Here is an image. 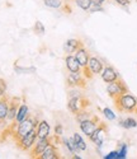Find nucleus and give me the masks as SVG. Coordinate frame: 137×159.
I'll list each match as a JSON object with an SVG mask.
<instances>
[{
    "mask_svg": "<svg viewBox=\"0 0 137 159\" xmlns=\"http://www.w3.org/2000/svg\"><path fill=\"white\" fill-rule=\"evenodd\" d=\"M38 120L37 117H33V116H29L28 118H25L24 121L19 122V124H14V130H13V136H14L15 140L23 138L24 135H27L28 132H31L32 130H34L38 125Z\"/></svg>",
    "mask_w": 137,
    "mask_h": 159,
    "instance_id": "obj_1",
    "label": "nucleus"
},
{
    "mask_svg": "<svg viewBox=\"0 0 137 159\" xmlns=\"http://www.w3.org/2000/svg\"><path fill=\"white\" fill-rule=\"evenodd\" d=\"M114 104L119 112H135L137 107V98L130 93H126L116 98Z\"/></svg>",
    "mask_w": 137,
    "mask_h": 159,
    "instance_id": "obj_2",
    "label": "nucleus"
},
{
    "mask_svg": "<svg viewBox=\"0 0 137 159\" xmlns=\"http://www.w3.org/2000/svg\"><path fill=\"white\" fill-rule=\"evenodd\" d=\"M107 93L111 98L116 99V98H118L123 94L128 93V87L126 85V83L123 80L118 79V80H116L113 83L107 84Z\"/></svg>",
    "mask_w": 137,
    "mask_h": 159,
    "instance_id": "obj_3",
    "label": "nucleus"
},
{
    "mask_svg": "<svg viewBox=\"0 0 137 159\" xmlns=\"http://www.w3.org/2000/svg\"><path fill=\"white\" fill-rule=\"evenodd\" d=\"M89 139L95 147L98 148V150H100L103 148V145H104L105 139H107V125L100 122L99 126L97 127V130L89 136Z\"/></svg>",
    "mask_w": 137,
    "mask_h": 159,
    "instance_id": "obj_4",
    "label": "nucleus"
},
{
    "mask_svg": "<svg viewBox=\"0 0 137 159\" xmlns=\"http://www.w3.org/2000/svg\"><path fill=\"white\" fill-rule=\"evenodd\" d=\"M37 140V131L36 129L32 130L31 132H28L27 135H24L23 138L18 139L17 140V145H18V148L23 152H29L32 148H33V145Z\"/></svg>",
    "mask_w": 137,
    "mask_h": 159,
    "instance_id": "obj_5",
    "label": "nucleus"
},
{
    "mask_svg": "<svg viewBox=\"0 0 137 159\" xmlns=\"http://www.w3.org/2000/svg\"><path fill=\"white\" fill-rule=\"evenodd\" d=\"M99 124H100L99 118H98L97 116H93V117L88 118V120H85V121H83V122H80V124H79V127H80L81 132H83L85 136L89 138V136L93 134V132L97 130V127L99 126Z\"/></svg>",
    "mask_w": 137,
    "mask_h": 159,
    "instance_id": "obj_6",
    "label": "nucleus"
},
{
    "mask_svg": "<svg viewBox=\"0 0 137 159\" xmlns=\"http://www.w3.org/2000/svg\"><path fill=\"white\" fill-rule=\"evenodd\" d=\"M66 84L70 88H84L86 85V79L83 73H68L66 76Z\"/></svg>",
    "mask_w": 137,
    "mask_h": 159,
    "instance_id": "obj_7",
    "label": "nucleus"
},
{
    "mask_svg": "<svg viewBox=\"0 0 137 159\" xmlns=\"http://www.w3.org/2000/svg\"><path fill=\"white\" fill-rule=\"evenodd\" d=\"M51 144V138H47V139H41V138H37L33 148L29 150V155L32 159H37L41 154H42L46 148Z\"/></svg>",
    "mask_w": 137,
    "mask_h": 159,
    "instance_id": "obj_8",
    "label": "nucleus"
},
{
    "mask_svg": "<svg viewBox=\"0 0 137 159\" xmlns=\"http://www.w3.org/2000/svg\"><path fill=\"white\" fill-rule=\"evenodd\" d=\"M89 106V102L83 97V98H68L67 101V110L73 115L79 113L81 110H85Z\"/></svg>",
    "mask_w": 137,
    "mask_h": 159,
    "instance_id": "obj_9",
    "label": "nucleus"
},
{
    "mask_svg": "<svg viewBox=\"0 0 137 159\" xmlns=\"http://www.w3.org/2000/svg\"><path fill=\"white\" fill-rule=\"evenodd\" d=\"M100 76H102V80H103L105 84L113 83V82L118 80V79H121L118 71L113 68V66H111V65H105V66H104V69H103Z\"/></svg>",
    "mask_w": 137,
    "mask_h": 159,
    "instance_id": "obj_10",
    "label": "nucleus"
},
{
    "mask_svg": "<svg viewBox=\"0 0 137 159\" xmlns=\"http://www.w3.org/2000/svg\"><path fill=\"white\" fill-rule=\"evenodd\" d=\"M81 46H84V45H83V42H81L80 39H77V38H68V39H66V41L64 42L62 48H64V52L66 55H74Z\"/></svg>",
    "mask_w": 137,
    "mask_h": 159,
    "instance_id": "obj_11",
    "label": "nucleus"
},
{
    "mask_svg": "<svg viewBox=\"0 0 137 159\" xmlns=\"http://www.w3.org/2000/svg\"><path fill=\"white\" fill-rule=\"evenodd\" d=\"M86 68L89 69V71H90L93 75H99V74H102V71H103V69H104V64H103V61H102L99 57H97V56H90Z\"/></svg>",
    "mask_w": 137,
    "mask_h": 159,
    "instance_id": "obj_12",
    "label": "nucleus"
},
{
    "mask_svg": "<svg viewBox=\"0 0 137 159\" xmlns=\"http://www.w3.org/2000/svg\"><path fill=\"white\" fill-rule=\"evenodd\" d=\"M20 99L18 97H13L9 99V111H8V116H7V122L8 124H11L15 121V116H17V112H18V107H19V102Z\"/></svg>",
    "mask_w": 137,
    "mask_h": 159,
    "instance_id": "obj_13",
    "label": "nucleus"
},
{
    "mask_svg": "<svg viewBox=\"0 0 137 159\" xmlns=\"http://www.w3.org/2000/svg\"><path fill=\"white\" fill-rule=\"evenodd\" d=\"M65 66L68 73H83V68L80 66V64L77 62L74 55L65 56Z\"/></svg>",
    "mask_w": 137,
    "mask_h": 159,
    "instance_id": "obj_14",
    "label": "nucleus"
},
{
    "mask_svg": "<svg viewBox=\"0 0 137 159\" xmlns=\"http://www.w3.org/2000/svg\"><path fill=\"white\" fill-rule=\"evenodd\" d=\"M36 131H37V138H41V139H47V138H51V125L46 121V120H41L36 127Z\"/></svg>",
    "mask_w": 137,
    "mask_h": 159,
    "instance_id": "obj_15",
    "label": "nucleus"
},
{
    "mask_svg": "<svg viewBox=\"0 0 137 159\" xmlns=\"http://www.w3.org/2000/svg\"><path fill=\"white\" fill-rule=\"evenodd\" d=\"M74 56H75V59L77 60V62L80 64V66L81 68H86L88 66V62H89V57H90V55H89V51L84 47V46H81L75 54H74Z\"/></svg>",
    "mask_w": 137,
    "mask_h": 159,
    "instance_id": "obj_16",
    "label": "nucleus"
},
{
    "mask_svg": "<svg viewBox=\"0 0 137 159\" xmlns=\"http://www.w3.org/2000/svg\"><path fill=\"white\" fill-rule=\"evenodd\" d=\"M37 159H61L60 158V154L57 152V147L52 143V139H51V144L46 148V150L41 154Z\"/></svg>",
    "mask_w": 137,
    "mask_h": 159,
    "instance_id": "obj_17",
    "label": "nucleus"
},
{
    "mask_svg": "<svg viewBox=\"0 0 137 159\" xmlns=\"http://www.w3.org/2000/svg\"><path fill=\"white\" fill-rule=\"evenodd\" d=\"M31 116L29 113V107L27 106L25 103H20L19 107H18V112H17V116H15V124H19L22 121H24L25 118H28Z\"/></svg>",
    "mask_w": 137,
    "mask_h": 159,
    "instance_id": "obj_18",
    "label": "nucleus"
},
{
    "mask_svg": "<svg viewBox=\"0 0 137 159\" xmlns=\"http://www.w3.org/2000/svg\"><path fill=\"white\" fill-rule=\"evenodd\" d=\"M9 97H2L0 98V121H7V116L9 111Z\"/></svg>",
    "mask_w": 137,
    "mask_h": 159,
    "instance_id": "obj_19",
    "label": "nucleus"
},
{
    "mask_svg": "<svg viewBox=\"0 0 137 159\" xmlns=\"http://www.w3.org/2000/svg\"><path fill=\"white\" fill-rule=\"evenodd\" d=\"M73 138V140H74V144H75V148H76V150L77 152H84V150H86V143H85V140H84V138L81 136L79 132H74V135L71 136Z\"/></svg>",
    "mask_w": 137,
    "mask_h": 159,
    "instance_id": "obj_20",
    "label": "nucleus"
},
{
    "mask_svg": "<svg viewBox=\"0 0 137 159\" xmlns=\"http://www.w3.org/2000/svg\"><path fill=\"white\" fill-rule=\"evenodd\" d=\"M119 126L126 129V130H130V129H135L137 127V120L133 117H126V118H122L119 120Z\"/></svg>",
    "mask_w": 137,
    "mask_h": 159,
    "instance_id": "obj_21",
    "label": "nucleus"
},
{
    "mask_svg": "<svg viewBox=\"0 0 137 159\" xmlns=\"http://www.w3.org/2000/svg\"><path fill=\"white\" fill-rule=\"evenodd\" d=\"M14 71L17 74H34L37 71L36 66H31V68H23V66H19L18 64H14Z\"/></svg>",
    "mask_w": 137,
    "mask_h": 159,
    "instance_id": "obj_22",
    "label": "nucleus"
},
{
    "mask_svg": "<svg viewBox=\"0 0 137 159\" xmlns=\"http://www.w3.org/2000/svg\"><path fill=\"white\" fill-rule=\"evenodd\" d=\"M62 144L65 145V148L68 150V153H70V154H75L77 152L76 148H75V144H74L73 138H64L62 139Z\"/></svg>",
    "mask_w": 137,
    "mask_h": 159,
    "instance_id": "obj_23",
    "label": "nucleus"
},
{
    "mask_svg": "<svg viewBox=\"0 0 137 159\" xmlns=\"http://www.w3.org/2000/svg\"><path fill=\"white\" fill-rule=\"evenodd\" d=\"M43 5L50 9H61L64 2L62 0H43Z\"/></svg>",
    "mask_w": 137,
    "mask_h": 159,
    "instance_id": "obj_24",
    "label": "nucleus"
},
{
    "mask_svg": "<svg viewBox=\"0 0 137 159\" xmlns=\"http://www.w3.org/2000/svg\"><path fill=\"white\" fill-rule=\"evenodd\" d=\"M33 32H34V34H37V36H45V33H46L45 24L41 22V20H36L34 24H33Z\"/></svg>",
    "mask_w": 137,
    "mask_h": 159,
    "instance_id": "obj_25",
    "label": "nucleus"
},
{
    "mask_svg": "<svg viewBox=\"0 0 137 159\" xmlns=\"http://www.w3.org/2000/svg\"><path fill=\"white\" fill-rule=\"evenodd\" d=\"M74 3L79 9L84 10V11H89V9L93 4L91 0H74Z\"/></svg>",
    "mask_w": 137,
    "mask_h": 159,
    "instance_id": "obj_26",
    "label": "nucleus"
},
{
    "mask_svg": "<svg viewBox=\"0 0 137 159\" xmlns=\"http://www.w3.org/2000/svg\"><path fill=\"white\" fill-rule=\"evenodd\" d=\"M127 152H128V145L126 143L119 144V147H118V159H127Z\"/></svg>",
    "mask_w": 137,
    "mask_h": 159,
    "instance_id": "obj_27",
    "label": "nucleus"
},
{
    "mask_svg": "<svg viewBox=\"0 0 137 159\" xmlns=\"http://www.w3.org/2000/svg\"><path fill=\"white\" fill-rule=\"evenodd\" d=\"M75 117H76L77 124H80V122H83V121L88 120V118H90V117H93V116H91V115H90V112H88L86 110H81L79 113H76V115H75Z\"/></svg>",
    "mask_w": 137,
    "mask_h": 159,
    "instance_id": "obj_28",
    "label": "nucleus"
},
{
    "mask_svg": "<svg viewBox=\"0 0 137 159\" xmlns=\"http://www.w3.org/2000/svg\"><path fill=\"white\" fill-rule=\"evenodd\" d=\"M68 98H83V92H81V88H71L67 92Z\"/></svg>",
    "mask_w": 137,
    "mask_h": 159,
    "instance_id": "obj_29",
    "label": "nucleus"
},
{
    "mask_svg": "<svg viewBox=\"0 0 137 159\" xmlns=\"http://www.w3.org/2000/svg\"><path fill=\"white\" fill-rule=\"evenodd\" d=\"M102 112H103V116L107 118L108 121H114L116 118H117V116H116V113L109 108V107H104L103 110H102Z\"/></svg>",
    "mask_w": 137,
    "mask_h": 159,
    "instance_id": "obj_30",
    "label": "nucleus"
},
{
    "mask_svg": "<svg viewBox=\"0 0 137 159\" xmlns=\"http://www.w3.org/2000/svg\"><path fill=\"white\" fill-rule=\"evenodd\" d=\"M7 92H8V84H7V82L4 80L3 78H0V98L5 97Z\"/></svg>",
    "mask_w": 137,
    "mask_h": 159,
    "instance_id": "obj_31",
    "label": "nucleus"
},
{
    "mask_svg": "<svg viewBox=\"0 0 137 159\" xmlns=\"http://www.w3.org/2000/svg\"><path fill=\"white\" fill-rule=\"evenodd\" d=\"M53 134L55 136H61L64 134V126L61 124H56L53 127Z\"/></svg>",
    "mask_w": 137,
    "mask_h": 159,
    "instance_id": "obj_32",
    "label": "nucleus"
},
{
    "mask_svg": "<svg viewBox=\"0 0 137 159\" xmlns=\"http://www.w3.org/2000/svg\"><path fill=\"white\" fill-rule=\"evenodd\" d=\"M99 11H104V8H103V5H97V4H91V7H90V9H89V11L88 13H99Z\"/></svg>",
    "mask_w": 137,
    "mask_h": 159,
    "instance_id": "obj_33",
    "label": "nucleus"
},
{
    "mask_svg": "<svg viewBox=\"0 0 137 159\" xmlns=\"http://www.w3.org/2000/svg\"><path fill=\"white\" fill-rule=\"evenodd\" d=\"M103 159H118V149L109 152L107 155L103 157Z\"/></svg>",
    "mask_w": 137,
    "mask_h": 159,
    "instance_id": "obj_34",
    "label": "nucleus"
},
{
    "mask_svg": "<svg viewBox=\"0 0 137 159\" xmlns=\"http://www.w3.org/2000/svg\"><path fill=\"white\" fill-rule=\"evenodd\" d=\"M116 4H118L119 7L122 8H127L130 4H131V0H113Z\"/></svg>",
    "mask_w": 137,
    "mask_h": 159,
    "instance_id": "obj_35",
    "label": "nucleus"
},
{
    "mask_svg": "<svg viewBox=\"0 0 137 159\" xmlns=\"http://www.w3.org/2000/svg\"><path fill=\"white\" fill-rule=\"evenodd\" d=\"M93 4H97V5H104L108 0H91Z\"/></svg>",
    "mask_w": 137,
    "mask_h": 159,
    "instance_id": "obj_36",
    "label": "nucleus"
},
{
    "mask_svg": "<svg viewBox=\"0 0 137 159\" xmlns=\"http://www.w3.org/2000/svg\"><path fill=\"white\" fill-rule=\"evenodd\" d=\"M73 159H83L81 157H79L77 154H73Z\"/></svg>",
    "mask_w": 137,
    "mask_h": 159,
    "instance_id": "obj_37",
    "label": "nucleus"
},
{
    "mask_svg": "<svg viewBox=\"0 0 137 159\" xmlns=\"http://www.w3.org/2000/svg\"><path fill=\"white\" fill-rule=\"evenodd\" d=\"M135 113H137V107H136V110H135Z\"/></svg>",
    "mask_w": 137,
    "mask_h": 159,
    "instance_id": "obj_38",
    "label": "nucleus"
}]
</instances>
